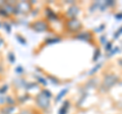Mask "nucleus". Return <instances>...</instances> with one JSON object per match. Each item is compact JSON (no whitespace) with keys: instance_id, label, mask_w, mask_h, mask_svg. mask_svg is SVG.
Returning a JSON list of instances; mask_svg holds the SVG:
<instances>
[{"instance_id":"obj_1","label":"nucleus","mask_w":122,"mask_h":114,"mask_svg":"<svg viewBox=\"0 0 122 114\" xmlns=\"http://www.w3.org/2000/svg\"><path fill=\"white\" fill-rule=\"evenodd\" d=\"M32 5L28 1H20L15 3V14H26L30 11Z\"/></svg>"},{"instance_id":"obj_2","label":"nucleus","mask_w":122,"mask_h":114,"mask_svg":"<svg viewBox=\"0 0 122 114\" xmlns=\"http://www.w3.org/2000/svg\"><path fill=\"white\" fill-rule=\"evenodd\" d=\"M36 104L39 106L42 109H48L50 106V98H48L47 96H45L43 93H39L38 96L36 97Z\"/></svg>"},{"instance_id":"obj_3","label":"nucleus","mask_w":122,"mask_h":114,"mask_svg":"<svg viewBox=\"0 0 122 114\" xmlns=\"http://www.w3.org/2000/svg\"><path fill=\"white\" fill-rule=\"evenodd\" d=\"M30 28H32L35 32H38V33L47 32L49 30V24L47 21H43V20H40V21H34L33 24L30 25Z\"/></svg>"},{"instance_id":"obj_4","label":"nucleus","mask_w":122,"mask_h":114,"mask_svg":"<svg viewBox=\"0 0 122 114\" xmlns=\"http://www.w3.org/2000/svg\"><path fill=\"white\" fill-rule=\"evenodd\" d=\"M67 28L70 30V31H76V30H78L81 28V26H79V22L75 20H71L67 22Z\"/></svg>"},{"instance_id":"obj_5","label":"nucleus","mask_w":122,"mask_h":114,"mask_svg":"<svg viewBox=\"0 0 122 114\" xmlns=\"http://www.w3.org/2000/svg\"><path fill=\"white\" fill-rule=\"evenodd\" d=\"M45 13H46V16H47L48 20H50V21H55V20H57L56 14L53 12V10H52L51 8H49V7H47V8L45 9Z\"/></svg>"},{"instance_id":"obj_6","label":"nucleus","mask_w":122,"mask_h":114,"mask_svg":"<svg viewBox=\"0 0 122 114\" xmlns=\"http://www.w3.org/2000/svg\"><path fill=\"white\" fill-rule=\"evenodd\" d=\"M13 110H14L13 106H6V107H3L2 108L1 112L3 114H10L11 112H13Z\"/></svg>"},{"instance_id":"obj_7","label":"nucleus","mask_w":122,"mask_h":114,"mask_svg":"<svg viewBox=\"0 0 122 114\" xmlns=\"http://www.w3.org/2000/svg\"><path fill=\"white\" fill-rule=\"evenodd\" d=\"M60 41H61L60 38H50V39L46 40L45 43L46 44H54V43H58V42H60Z\"/></svg>"},{"instance_id":"obj_8","label":"nucleus","mask_w":122,"mask_h":114,"mask_svg":"<svg viewBox=\"0 0 122 114\" xmlns=\"http://www.w3.org/2000/svg\"><path fill=\"white\" fill-rule=\"evenodd\" d=\"M36 78H37V81L39 82L40 83H42V85H44V86H46L48 83V82H47V79H46L45 78H42V77H40V75H36Z\"/></svg>"},{"instance_id":"obj_9","label":"nucleus","mask_w":122,"mask_h":114,"mask_svg":"<svg viewBox=\"0 0 122 114\" xmlns=\"http://www.w3.org/2000/svg\"><path fill=\"white\" fill-rule=\"evenodd\" d=\"M8 58H9V61L10 63H14L15 62V56L12 52H9L8 53Z\"/></svg>"},{"instance_id":"obj_10","label":"nucleus","mask_w":122,"mask_h":114,"mask_svg":"<svg viewBox=\"0 0 122 114\" xmlns=\"http://www.w3.org/2000/svg\"><path fill=\"white\" fill-rule=\"evenodd\" d=\"M2 26H3V28H4V29L6 30V32H7V33H10L11 26L8 24V22H3V24H2Z\"/></svg>"},{"instance_id":"obj_11","label":"nucleus","mask_w":122,"mask_h":114,"mask_svg":"<svg viewBox=\"0 0 122 114\" xmlns=\"http://www.w3.org/2000/svg\"><path fill=\"white\" fill-rule=\"evenodd\" d=\"M66 92H67V90H63V91H62V92H61V93H59V95H58V96L56 97V102H58V101L60 100V99L62 98V97L64 96V95L66 94Z\"/></svg>"},{"instance_id":"obj_12","label":"nucleus","mask_w":122,"mask_h":114,"mask_svg":"<svg viewBox=\"0 0 122 114\" xmlns=\"http://www.w3.org/2000/svg\"><path fill=\"white\" fill-rule=\"evenodd\" d=\"M16 39H17V41L20 42V44H22V45H25L26 43H25V39H24V38H22L21 36H20V35H16Z\"/></svg>"},{"instance_id":"obj_13","label":"nucleus","mask_w":122,"mask_h":114,"mask_svg":"<svg viewBox=\"0 0 122 114\" xmlns=\"http://www.w3.org/2000/svg\"><path fill=\"white\" fill-rule=\"evenodd\" d=\"M67 104H68L67 102H65V103H64L63 107L60 109V111H59V114H65V112H66V109H67V107H66V105H67Z\"/></svg>"},{"instance_id":"obj_14","label":"nucleus","mask_w":122,"mask_h":114,"mask_svg":"<svg viewBox=\"0 0 122 114\" xmlns=\"http://www.w3.org/2000/svg\"><path fill=\"white\" fill-rule=\"evenodd\" d=\"M0 16H8V13H7L6 11L4 10L3 7H0Z\"/></svg>"},{"instance_id":"obj_15","label":"nucleus","mask_w":122,"mask_h":114,"mask_svg":"<svg viewBox=\"0 0 122 114\" xmlns=\"http://www.w3.org/2000/svg\"><path fill=\"white\" fill-rule=\"evenodd\" d=\"M7 89H8V86H7V85H4V86L2 87V88H0V94H4V93H6Z\"/></svg>"},{"instance_id":"obj_16","label":"nucleus","mask_w":122,"mask_h":114,"mask_svg":"<svg viewBox=\"0 0 122 114\" xmlns=\"http://www.w3.org/2000/svg\"><path fill=\"white\" fill-rule=\"evenodd\" d=\"M48 79H50V81L52 82V83H53V82H54L55 85H57V83H58V79L55 78H53L52 75H48Z\"/></svg>"},{"instance_id":"obj_17","label":"nucleus","mask_w":122,"mask_h":114,"mask_svg":"<svg viewBox=\"0 0 122 114\" xmlns=\"http://www.w3.org/2000/svg\"><path fill=\"white\" fill-rule=\"evenodd\" d=\"M42 93H43V94L45 95V96H47L48 98H51V97H52V94H51L50 92H49L48 90H43V91H42Z\"/></svg>"},{"instance_id":"obj_18","label":"nucleus","mask_w":122,"mask_h":114,"mask_svg":"<svg viewBox=\"0 0 122 114\" xmlns=\"http://www.w3.org/2000/svg\"><path fill=\"white\" fill-rule=\"evenodd\" d=\"M6 102L7 103H9V104H14V100L11 97H7L6 98Z\"/></svg>"},{"instance_id":"obj_19","label":"nucleus","mask_w":122,"mask_h":114,"mask_svg":"<svg viewBox=\"0 0 122 114\" xmlns=\"http://www.w3.org/2000/svg\"><path fill=\"white\" fill-rule=\"evenodd\" d=\"M15 71H16L17 73H20V74L22 71H24V69H22V67H21V66H17L16 68H15Z\"/></svg>"},{"instance_id":"obj_20","label":"nucleus","mask_w":122,"mask_h":114,"mask_svg":"<svg viewBox=\"0 0 122 114\" xmlns=\"http://www.w3.org/2000/svg\"><path fill=\"white\" fill-rule=\"evenodd\" d=\"M20 114H32V112L29 110H22L21 112H20Z\"/></svg>"},{"instance_id":"obj_21","label":"nucleus","mask_w":122,"mask_h":114,"mask_svg":"<svg viewBox=\"0 0 122 114\" xmlns=\"http://www.w3.org/2000/svg\"><path fill=\"white\" fill-rule=\"evenodd\" d=\"M4 102H6V98L0 97V103H4Z\"/></svg>"},{"instance_id":"obj_22","label":"nucleus","mask_w":122,"mask_h":114,"mask_svg":"<svg viewBox=\"0 0 122 114\" xmlns=\"http://www.w3.org/2000/svg\"><path fill=\"white\" fill-rule=\"evenodd\" d=\"M3 42H4V40H3V39H2V37L0 36V47H1L2 45H3Z\"/></svg>"},{"instance_id":"obj_23","label":"nucleus","mask_w":122,"mask_h":114,"mask_svg":"<svg viewBox=\"0 0 122 114\" xmlns=\"http://www.w3.org/2000/svg\"><path fill=\"white\" fill-rule=\"evenodd\" d=\"M0 26H1V24H0Z\"/></svg>"}]
</instances>
